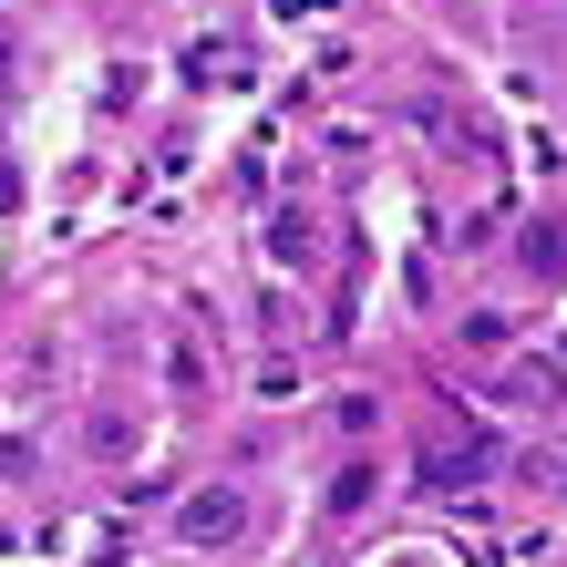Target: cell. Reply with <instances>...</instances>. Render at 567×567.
Segmentation results:
<instances>
[{"mask_svg":"<svg viewBox=\"0 0 567 567\" xmlns=\"http://www.w3.org/2000/svg\"><path fill=\"white\" fill-rule=\"evenodd\" d=\"M176 537L186 547H238L248 537V495L238 485H196L186 506H176Z\"/></svg>","mask_w":567,"mask_h":567,"instance_id":"obj_1","label":"cell"},{"mask_svg":"<svg viewBox=\"0 0 567 567\" xmlns=\"http://www.w3.org/2000/svg\"><path fill=\"white\" fill-rule=\"evenodd\" d=\"M506 403H516V413H557V372H547V361L506 372Z\"/></svg>","mask_w":567,"mask_h":567,"instance_id":"obj_2","label":"cell"}]
</instances>
